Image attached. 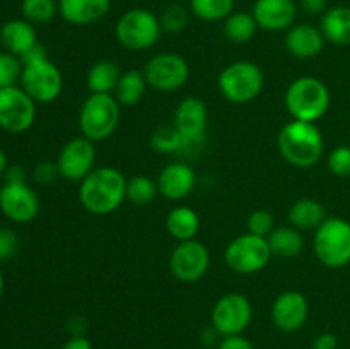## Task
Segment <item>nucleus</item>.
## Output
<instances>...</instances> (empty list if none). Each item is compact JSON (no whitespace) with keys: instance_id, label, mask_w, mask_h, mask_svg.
<instances>
[{"instance_id":"nucleus-1","label":"nucleus","mask_w":350,"mask_h":349,"mask_svg":"<svg viewBox=\"0 0 350 349\" xmlns=\"http://www.w3.org/2000/svg\"><path fill=\"white\" fill-rule=\"evenodd\" d=\"M79 201L91 214H113L126 201L125 174L113 166L94 168L81 181Z\"/></svg>"},{"instance_id":"nucleus-2","label":"nucleus","mask_w":350,"mask_h":349,"mask_svg":"<svg viewBox=\"0 0 350 349\" xmlns=\"http://www.w3.org/2000/svg\"><path fill=\"white\" fill-rule=\"evenodd\" d=\"M277 146L291 166L303 170L317 166L325 153V140L317 123L299 120H293L279 130Z\"/></svg>"},{"instance_id":"nucleus-3","label":"nucleus","mask_w":350,"mask_h":349,"mask_svg":"<svg viewBox=\"0 0 350 349\" xmlns=\"http://www.w3.org/2000/svg\"><path fill=\"white\" fill-rule=\"evenodd\" d=\"M332 94L328 86L313 75L294 79L286 89L284 105L293 120L317 123L330 109Z\"/></svg>"},{"instance_id":"nucleus-4","label":"nucleus","mask_w":350,"mask_h":349,"mask_svg":"<svg viewBox=\"0 0 350 349\" xmlns=\"http://www.w3.org/2000/svg\"><path fill=\"white\" fill-rule=\"evenodd\" d=\"M122 120V105L113 94L91 92L84 99L79 112V129L81 135L92 142L109 139L116 132Z\"/></svg>"},{"instance_id":"nucleus-5","label":"nucleus","mask_w":350,"mask_h":349,"mask_svg":"<svg viewBox=\"0 0 350 349\" xmlns=\"http://www.w3.org/2000/svg\"><path fill=\"white\" fill-rule=\"evenodd\" d=\"M265 86V75L258 64L252 60H238L226 65L217 77V88L226 101L232 105H246L258 98Z\"/></svg>"},{"instance_id":"nucleus-6","label":"nucleus","mask_w":350,"mask_h":349,"mask_svg":"<svg viewBox=\"0 0 350 349\" xmlns=\"http://www.w3.org/2000/svg\"><path fill=\"white\" fill-rule=\"evenodd\" d=\"M317 259L328 269H342L350 263V222L344 218H327L313 236Z\"/></svg>"},{"instance_id":"nucleus-7","label":"nucleus","mask_w":350,"mask_h":349,"mask_svg":"<svg viewBox=\"0 0 350 349\" xmlns=\"http://www.w3.org/2000/svg\"><path fill=\"white\" fill-rule=\"evenodd\" d=\"M159 17L147 9H130L116 21L115 36L123 48L130 51H144L159 41Z\"/></svg>"},{"instance_id":"nucleus-8","label":"nucleus","mask_w":350,"mask_h":349,"mask_svg":"<svg viewBox=\"0 0 350 349\" xmlns=\"http://www.w3.org/2000/svg\"><path fill=\"white\" fill-rule=\"evenodd\" d=\"M272 252L267 238L245 233L228 243L224 250V262L232 272L252 276L265 269L272 260Z\"/></svg>"},{"instance_id":"nucleus-9","label":"nucleus","mask_w":350,"mask_h":349,"mask_svg":"<svg viewBox=\"0 0 350 349\" xmlns=\"http://www.w3.org/2000/svg\"><path fill=\"white\" fill-rule=\"evenodd\" d=\"M21 88L36 103L46 105L58 99L64 91L62 72L48 57L23 62Z\"/></svg>"},{"instance_id":"nucleus-10","label":"nucleus","mask_w":350,"mask_h":349,"mask_svg":"<svg viewBox=\"0 0 350 349\" xmlns=\"http://www.w3.org/2000/svg\"><path fill=\"white\" fill-rule=\"evenodd\" d=\"M253 318V307L241 293H226L215 301L211 313V325L221 337L239 335L248 328Z\"/></svg>"},{"instance_id":"nucleus-11","label":"nucleus","mask_w":350,"mask_h":349,"mask_svg":"<svg viewBox=\"0 0 350 349\" xmlns=\"http://www.w3.org/2000/svg\"><path fill=\"white\" fill-rule=\"evenodd\" d=\"M149 88L159 92H174L190 79V65L181 55L173 51L154 55L144 67Z\"/></svg>"},{"instance_id":"nucleus-12","label":"nucleus","mask_w":350,"mask_h":349,"mask_svg":"<svg viewBox=\"0 0 350 349\" xmlns=\"http://www.w3.org/2000/svg\"><path fill=\"white\" fill-rule=\"evenodd\" d=\"M38 103L21 86L0 89V129L9 133H23L36 120Z\"/></svg>"},{"instance_id":"nucleus-13","label":"nucleus","mask_w":350,"mask_h":349,"mask_svg":"<svg viewBox=\"0 0 350 349\" xmlns=\"http://www.w3.org/2000/svg\"><path fill=\"white\" fill-rule=\"evenodd\" d=\"M211 267V252L198 240L180 242L170 255V272L180 283H197Z\"/></svg>"},{"instance_id":"nucleus-14","label":"nucleus","mask_w":350,"mask_h":349,"mask_svg":"<svg viewBox=\"0 0 350 349\" xmlns=\"http://www.w3.org/2000/svg\"><path fill=\"white\" fill-rule=\"evenodd\" d=\"M173 125L181 133L185 140V151L195 149L200 146L205 139L208 125V109L207 105L197 96H187L178 103L174 109Z\"/></svg>"},{"instance_id":"nucleus-15","label":"nucleus","mask_w":350,"mask_h":349,"mask_svg":"<svg viewBox=\"0 0 350 349\" xmlns=\"http://www.w3.org/2000/svg\"><path fill=\"white\" fill-rule=\"evenodd\" d=\"M57 166L62 178L81 183L96 168L94 142L85 139L84 135L67 140L58 153Z\"/></svg>"},{"instance_id":"nucleus-16","label":"nucleus","mask_w":350,"mask_h":349,"mask_svg":"<svg viewBox=\"0 0 350 349\" xmlns=\"http://www.w3.org/2000/svg\"><path fill=\"white\" fill-rule=\"evenodd\" d=\"M310 317V303L306 296L296 289H287L277 294L270 308V318L280 332L293 334L301 331Z\"/></svg>"},{"instance_id":"nucleus-17","label":"nucleus","mask_w":350,"mask_h":349,"mask_svg":"<svg viewBox=\"0 0 350 349\" xmlns=\"http://www.w3.org/2000/svg\"><path fill=\"white\" fill-rule=\"evenodd\" d=\"M0 211L10 221L26 224V222L36 219L38 212H40V197L27 185V181H23V183H5L2 187Z\"/></svg>"},{"instance_id":"nucleus-18","label":"nucleus","mask_w":350,"mask_h":349,"mask_svg":"<svg viewBox=\"0 0 350 349\" xmlns=\"http://www.w3.org/2000/svg\"><path fill=\"white\" fill-rule=\"evenodd\" d=\"M156 183L157 190L164 198L178 202L187 198L195 190L197 174H195V170L190 166V163L173 161L159 171Z\"/></svg>"},{"instance_id":"nucleus-19","label":"nucleus","mask_w":350,"mask_h":349,"mask_svg":"<svg viewBox=\"0 0 350 349\" xmlns=\"http://www.w3.org/2000/svg\"><path fill=\"white\" fill-rule=\"evenodd\" d=\"M253 17L265 31H287L297 17L296 0H256Z\"/></svg>"},{"instance_id":"nucleus-20","label":"nucleus","mask_w":350,"mask_h":349,"mask_svg":"<svg viewBox=\"0 0 350 349\" xmlns=\"http://www.w3.org/2000/svg\"><path fill=\"white\" fill-rule=\"evenodd\" d=\"M284 43L294 58L308 60V58L318 57L323 51L327 40L320 27H314L311 24H294L287 29Z\"/></svg>"},{"instance_id":"nucleus-21","label":"nucleus","mask_w":350,"mask_h":349,"mask_svg":"<svg viewBox=\"0 0 350 349\" xmlns=\"http://www.w3.org/2000/svg\"><path fill=\"white\" fill-rule=\"evenodd\" d=\"M111 0H58V14L72 26H89L109 12Z\"/></svg>"},{"instance_id":"nucleus-22","label":"nucleus","mask_w":350,"mask_h":349,"mask_svg":"<svg viewBox=\"0 0 350 349\" xmlns=\"http://www.w3.org/2000/svg\"><path fill=\"white\" fill-rule=\"evenodd\" d=\"M0 41H2V47L5 48V51L23 58L38 44L34 24H31L26 19L7 21L0 27Z\"/></svg>"},{"instance_id":"nucleus-23","label":"nucleus","mask_w":350,"mask_h":349,"mask_svg":"<svg viewBox=\"0 0 350 349\" xmlns=\"http://www.w3.org/2000/svg\"><path fill=\"white\" fill-rule=\"evenodd\" d=\"M320 29L325 40L337 47L350 44V7L337 5L321 16Z\"/></svg>"},{"instance_id":"nucleus-24","label":"nucleus","mask_w":350,"mask_h":349,"mask_svg":"<svg viewBox=\"0 0 350 349\" xmlns=\"http://www.w3.org/2000/svg\"><path fill=\"white\" fill-rule=\"evenodd\" d=\"M166 229L178 243L195 240L200 231V216L188 205H176L167 212Z\"/></svg>"},{"instance_id":"nucleus-25","label":"nucleus","mask_w":350,"mask_h":349,"mask_svg":"<svg viewBox=\"0 0 350 349\" xmlns=\"http://www.w3.org/2000/svg\"><path fill=\"white\" fill-rule=\"evenodd\" d=\"M327 209L320 201L311 197H303L294 202L289 209L291 226L299 231H311L317 229L327 219Z\"/></svg>"},{"instance_id":"nucleus-26","label":"nucleus","mask_w":350,"mask_h":349,"mask_svg":"<svg viewBox=\"0 0 350 349\" xmlns=\"http://www.w3.org/2000/svg\"><path fill=\"white\" fill-rule=\"evenodd\" d=\"M267 242L272 255L279 259H294L304 248L303 233L294 226H279L267 236Z\"/></svg>"},{"instance_id":"nucleus-27","label":"nucleus","mask_w":350,"mask_h":349,"mask_svg":"<svg viewBox=\"0 0 350 349\" xmlns=\"http://www.w3.org/2000/svg\"><path fill=\"white\" fill-rule=\"evenodd\" d=\"M122 72L116 62L109 58H103L96 64L91 65L88 72V89L91 92H99V94H113L118 86Z\"/></svg>"},{"instance_id":"nucleus-28","label":"nucleus","mask_w":350,"mask_h":349,"mask_svg":"<svg viewBox=\"0 0 350 349\" xmlns=\"http://www.w3.org/2000/svg\"><path fill=\"white\" fill-rule=\"evenodd\" d=\"M147 88L149 84H147L144 72L132 68V70L122 72V77H120L113 96L122 106H135L144 99Z\"/></svg>"},{"instance_id":"nucleus-29","label":"nucleus","mask_w":350,"mask_h":349,"mask_svg":"<svg viewBox=\"0 0 350 349\" xmlns=\"http://www.w3.org/2000/svg\"><path fill=\"white\" fill-rule=\"evenodd\" d=\"M256 31H258V24H256L253 14L232 12L224 21V36L231 43H248V41L255 38Z\"/></svg>"},{"instance_id":"nucleus-30","label":"nucleus","mask_w":350,"mask_h":349,"mask_svg":"<svg viewBox=\"0 0 350 349\" xmlns=\"http://www.w3.org/2000/svg\"><path fill=\"white\" fill-rule=\"evenodd\" d=\"M149 144L159 154H183L185 140L174 125H161L150 133Z\"/></svg>"},{"instance_id":"nucleus-31","label":"nucleus","mask_w":350,"mask_h":349,"mask_svg":"<svg viewBox=\"0 0 350 349\" xmlns=\"http://www.w3.org/2000/svg\"><path fill=\"white\" fill-rule=\"evenodd\" d=\"M159 194L157 183L146 174H135L126 180V201L137 207H146L152 204L156 195Z\"/></svg>"},{"instance_id":"nucleus-32","label":"nucleus","mask_w":350,"mask_h":349,"mask_svg":"<svg viewBox=\"0 0 350 349\" xmlns=\"http://www.w3.org/2000/svg\"><path fill=\"white\" fill-rule=\"evenodd\" d=\"M193 16L205 23L226 21L232 14L234 0H190Z\"/></svg>"},{"instance_id":"nucleus-33","label":"nucleus","mask_w":350,"mask_h":349,"mask_svg":"<svg viewBox=\"0 0 350 349\" xmlns=\"http://www.w3.org/2000/svg\"><path fill=\"white\" fill-rule=\"evenodd\" d=\"M24 19L31 24H46L58 14L57 0H23L21 3Z\"/></svg>"},{"instance_id":"nucleus-34","label":"nucleus","mask_w":350,"mask_h":349,"mask_svg":"<svg viewBox=\"0 0 350 349\" xmlns=\"http://www.w3.org/2000/svg\"><path fill=\"white\" fill-rule=\"evenodd\" d=\"M159 24L163 33L170 34H178L188 26L190 23V12H188L187 7L183 3H170L167 7H164L163 12L159 14Z\"/></svg>"},{"instance_id":"nucleus-35","label":"nucleus","mask_w":350,"mask_h":349,"mask_svg":"<svg viewBox=\"0 0 350 349\" xmlns=\"http://www.w3.org/2000/svg\"><path fill=\"white\" fill-rule=\"evenodd\" d=\"M23 60L9 51H0V89L12 88L21 82Z\"/></svg>"},{"instance_id":"nucleus-36","label":"nucleus","mask_w":350,"mask_h":349,"mask_svg":"<svg viewBox=\"0 0 350 349\" xmlns=\"http://www.w3.org/2000/svg\"><path fill=\"white\" fill-rule=\"evenodd\" d=\"M246 228L252 235L267 238L275 229V219H273L272 212L267 211V209H256L248 216Z\"/></svg>"},{"instance_id":"nucleus-37","label":"nucleus","mask_w":350,"mask_h":349,"mask_svg":"<svg viewBox=\"0 0 350 349\" xmlns=\"http://www.w3.org/2000/svg\"><path fill=\"white\" fill-rule=\"evenodd\" d=\"M328 170L337 178H350V146H337L328 154Z\"/></svg>"},{"instance_id":"nucleus-38","label":"nucleus","mask_w":350,"mask_h":349,"mask_svg":"<svg viewBox=\"0 0 350 349\" xmlns=\"http://www.w3.org/2000/svg\"><path fill=\"white\" fill-rule=\"evenodd\" d=\"M60 177V171H58L57 161H41L34 166L33 171V178L38 185H51L53 181H57V178Z\"/></svg>"},{"instance_id":"nucleus-39","label":"nucleus","mask_w":350,"mask_h":349,"mask_svg":"<svg viewBox=\"0 0 350 349\" xmlns=\"http://www.w3.org/2000/svg\"><path fill=\"white\" fill-rule=\"evenodd\" d=\"M19 250V238L9 228H0V262L10 260Z\"/></svg>"},{"instance_id":"nucleus-40","label":"nucleus","mask_w":350,"mask_h":349,"mask_svg":"<svg viewBox=\"0 0 350 349\" xmlns=\"http://www.w3.org/2000/svg\"><path fill=\"white\" fill-rule=\"evenodd\" d=\"M217 349H256L250 339H246L245 335H228V337H222L221 342L217 344Z\"/></svg>"},{"instance_id":"nucleus-41","label":"nucleus","mask_w":350,"mask_h":349,"mask_svg":"<svg viewBox=\"0 0 350 349\" xmlns=\"http://www.w3.org/2000/svg\"><path fill=\"white\" fill-rule=\"evenodd\" d=\"M311 349H338V337L334 332H323L314 337Z\"/></svg>"},{"instance_id":"nucleus-42","label":"nucleus","mask_w":350,"mask_h":349,"mask_svg":"<svg viewBox=\"0 0 350 349\" xmlns=\"http://www.w3.org/2000/svg\"><path fill=\"white\" fill-rule=\"evenodd\" d=\"M299 5L310 16H323L327 12V0H299Z\"/></svg>"},{"instance_id":"nucleus-43","label":"nucleus","mask_w":350,"mask_h":349,"mask_svg":"<svg viewBox=\"0 0 350 349\" xmlns=\"http://www.w3.org/2000/svg\"><path fill=\"white\" fill-rule=\"evenodd\" d=\"M62 349H92V342L85 335H72Z\"/></svg>"},{"instance_id":"nucleus-44","label":"nucleus","mask_w":350,"mask_h":349,"mask_svg":"<svg viewBox=\"0 0 350 349\" xmlns=\"http://www.w3.org/2000/svg\"><path fill=\"white\" fill-rule=\"evenodd\" d=\"M26 181V171L21 166H9L5 171V183H23Z\"/></svg>"},{"instance_id":"nucleus-45","label":"nucleus","mask_w":350,"mask_h":349,"mask_svg":"<svg viewBox=\"0 0 350 349\" xmlns=\"http://www.w3.org/2000/svg\"><path fill=\"white\" fill-rule=\"evenodd\" d=\"M7 168H9V164H7V156H5V153L0 149V177H2V174H5Z\"/></svg>"},{"instance_id":"nucleus-46","label":"nucleus","mask_w":350,"mask_h":349,"mask_svg":"<svg viewBox=\"0 0 350 349\" xmlns=\"http://www.w3.org/2000/svg\"><path fill=\"white\" fill-rule=\"evenodd\" d=\"M3 287H5V281H3V274L2 270H0V300H2L3 296Z\"/></svg>"},{"instance_id":"nucleus-47","label":"nucleus","mask_w":350,"mask_h":349,"mask_svg":"<svg viewBox=\"0 0 350 349\" xmlns=\"http://www.w3.org/2000/svg\"><path fill=\"white\" fill-rule=\"evenodd\" d=\"M173 2H176V3H181V2H187V0H173Z\"/></svg>"},{"instance_id":"nucleus-48","label":"nucleus","mask_w":350,"mask_h":349,"mask_svg":"<svg viewBox=\"0 0 350 349\" xmlns=\"http://www.w3.org/2000/svg\"><path fill=\"white\" fill-rule=\"evenodd\" d=\"M0 197H2V187H0Z\"/></svg>"},{"instance_id":"nucleus-49","label":"nucleus","mask_w":350,"mask_h":349,"mask_svg":"<svg viewBox=\"0 0 350 349\" xmlns=\"http://www.w3.org/2000/svg\"><path fill=\"white\" fill-rule=\"evenodd\" d=\"M0 47H2V41H0Z\"/></svg>"}]
</instances>
